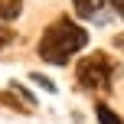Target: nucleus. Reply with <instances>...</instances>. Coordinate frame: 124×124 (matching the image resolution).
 <instances>
[{
	"instance_id": "nucleus-4",
	"label": "nucleus",
	"mask_w": 124,
	"mask_h": 124,
	"mask_svg": "<svg viewBox=\"0 0 124 124\" xmlns=\"http://www.w3.org/2000/svg\"><path fill=\"white\" fill-rule=\"evenodd\" d=\"M0 108H7V111H16V114H33V111H36V108H30L23 98H20V95H13L10 88H7V92H0Z\"/></svg>"
},
{
	"instance_id": "nucleus-1",
	"label": "nucleus",
	"mask_w": 124,
	"mask_h": 124,
	"mask_svg": "<svg viewBox=\"0 0 124 124\" xmlns=\"http://www.w3.org/2000/svg\"><path fill=\"white\" fill-rule=\"evenodd\" d=\"M88 46V30L82 23H75L72 16H56L39 36V59L49 65H69L75 52H82Z\"/></svg>"
},
{
	"instance_id": "nucleus-6",
	"label": "nucleus",
	"mask_w": 124,
	"mask_h": 124,
	"mask_svg": "<svg viewBox=\"0 0 124 124\" xmlns=\"http://www.w3.org/2000/svg\"><path fill=\"white\" fill-rule=\"evenodd\" d=\"M95 118H98V124H124V118L108 105H95Z\"/></svg>"
},
{
	"instance_id": "nucleus-9",
	"label": "nucleus",
	"mask_w": 124,
	"mask_h": 124,
	"mask_svg": "<svg viewBox=\"0 0 124 124\" xmlns=\"http://www.w3.org/2000/svg\"><path fill=\"white\" fill-rule=\"evenodd\" d=\"M13 43H16V33L10 30V23L0 20V49H7V46H13Z\"/></svg>"
},
{
	"instance_id": "nucleus-11",
	"label": "nucleus",
	"mask_w": 124,
	"mask_h": 124,
	"mask_svg": "<svg viewBox=\"0 0 124 124\" xmlns=\"http://www.w3.org/2000/svg\"><path fill=\"white\" fill-rule=\"evenodd\" d=\"M114 49H124V33H118V36H114Z\"/></svg>"
},
{
	"instance_id": "nucleus-2",
	"label": "nucleus",
	"mask_w": 124,
	"mask_h": 124,
	"mask_svg": "<svg viewBox=\"0 0 124 124\" xmlns=\"http://www.w3.org/2000/svg\"><path fill=\"white\" fill-rule=\"evenodd\" d=\"M75 78L85 92H111V82H114V59L108 52H92L75 65Z\"/></svg>"
},
{
	"instance_id": "nucleus-7",
	"label": "nucleus",
	"mask_w": 124,
	"mask_h": 124,
	"mask_svg": "<svg viewBox=\"0 0 124 124\" xmlns=\"http://www.w3.org/2000/svg\"><path fill=\"white\" fill-rule=\"evenodd\" d=\"M7 88H10L13 95H20V98H23V101H26V105H30V108H36V95H33V92H30V88H26V85H20V82H10V85H7Z\"/></svg>"
},
{
	"instance_id": "nucleus-10",
	"label": "nucleus",
	"mask_w": 124,
	"mask_h": 124,
	"mask_svg": "<svg viewBox=\"0 0 124 124\" xmlns=\"http://www.w3.org/2000/svg\"><path fill=\"white\" fill-rule=\"evenodd\" d=\"M108 3H111L114 16H118V20H124V0H108Z\"/></svg>"
},
{
	"instance_id": "nucleus-5",
	"label": "nucleus",
	"mask_w": 124,
	"mask_h": 124,
	"mask_svg": "<svg viewBox=\"0 0 124 124\" xmlns=\"http://www.w3.org/2000/svg\"><path fill=\"white\" fill-rule=\"evenodd\" d=\"M23 13V0H0V20L13 23V20Z\"/></svg>"
},
{
	"instance_id": "nucleus-8",
	"label": "nucleus",
	"mask_w": 124,
	"mask_h": 124,
	"mask_svg": "<svg viewBox=\"0 0 124 124\" xmlns=\"http://www.w3.org/2000/svg\"><path fill=\"white\" fill-rule=\"evenodd\" d=\"M30 82H36V85L43 88V92H49V95H56V92H59V85H56V82H52V78H46V75H39V72H33V75H30Z\"/></svg>"
},
{
	"instance_id": "nucleus-3",
	"label": "nucleus",
	"mask_w": 124,
	"mask_h": 124,
	"mask_svg": "<svg viewBox=\"0 0 124 124\" xmlns=\"http://www.w3.org/2000/svg\"><path fill=\"white\" fill-rule=\"evenodd\" d=\"M105 3L108 0H72V10H75V16H82V20H95V23H105Z\"/></svg>"
}]
</instances>
